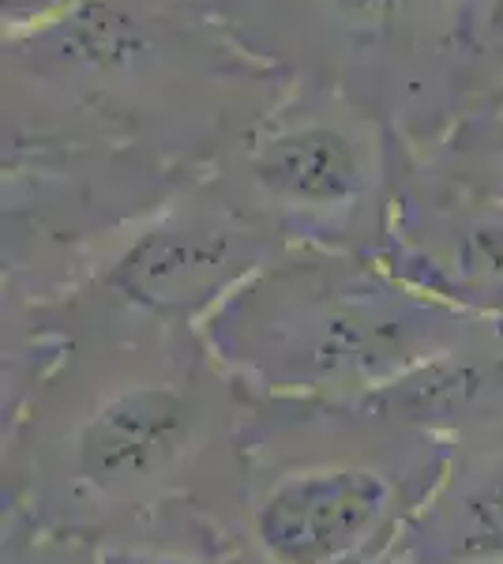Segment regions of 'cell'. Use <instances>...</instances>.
I'll list each match as a JSON object with an SVG mask.
<instances>
[{
	"instance_id": "7a4b0ae2",
	"label": "cell",
	"mask_w": 503,
	"mask_h": 564,
	"mask_svg": "<svg viewBox=\"0 0 503 564\" xmlns=\"http://www.w3.org/2000/svg\"><path fill=\"white\" fill-rule=\"evenodd\" d=\"M451 441L376 403L249 399L226 505L233 564H387Z\"/></svg>"
},
{
	"instance_id": "30bf717a",
	"label": "cell",
	"mask_w": 503,
	"mask_h": 564,
	"mask_svg": "<svg viewBox=\"0 0 503 564\" xmlns=\"http://www.w3.org/2000/svg\"><path fill=\"white\" fill-rule=\"evenodd\" d=\"M500 151H503V135H500Z\"/></svg>"
},
{
	"instance_id": "52a82bcc",
	"label": "cell",
	"mask_w": 503,
	"mask_h": 564,
	"mask_svg": "<svg viewBox=\"0 0 503 564\" xmlns=\"http://www.w3.org/2000/svg\"><path fill=\"white\" fill-rule=\"evenodd\" d=\"M391 275L470 321H503V218H466L417 234L391 260Z\"/></svg>"
},
{
	"instance_id": "ba28073f",
	"label": "cell",
	"mask_w": 503,
	"mask_h": 564,
	"mask_svg": "<svg viewBox=\"0 0 503 564\" xmlns=\"http://www.w3.org/2000/svg\"><path fill=\"white\" fill-rule=\"evenodd\" d=\"M255 185L286 212L335 215L361 204L372 188L369 162L346 132L308 124L274 135L252 159Z\"/></svg>"
},
{
	"instance_id": "9c48e42d",
	"label": "cell",
	"mask_w": 503,
	"mask_h": 564,
	"mask_svg": "<svg viewBox=\"0 0 503 564\" xmlns=\"http://www.w3.org/2000/svg\"><path fill=\"white\" fill-rule=\"evenodd\" d=\"M218 531V527H199L188 542H173L162 539V534H147V531H132V534H117V539H106L98 545H90V564H233L218 553V542L199 550L204 534Z\"/></svg>"
},
{
	"instance_id": "6da1fadb",
	"label": "cell",
	"mask_w": 503,
	"mask_h": 564,
	"mask_svg": "<svg viewBox=\"0 0 503 564\" xmlns=\"http://www.w3.org/2000/svg\"><path fill=\"white\" fill-rule=\"evenodd\" d=\"M244 395L199 332L170 327L154 350L53 354L15 414V508L42 534L98 545L140 531L233 467Z\"/></svg>"
},
{
	"instance_id": "8992f818",
	"label": "cell",
	"mask_w": 503,
	"mask_h": 564,
	"mask_svg": "<svg viewBox=\"0 0 503 564\" xmlns=\"http://www.w3.org/2000/svg\"><path fill=\"white\" fill-rule=\"evenodd\" d=\"M376 403L451 444L503 433V321H481L451 358L436 361Z\"/></svg>"
},
{
	"instance_id": "277c9868",
	"label": "cell",
	"mask_w": 503,
	"mask_h": 564,
	"mask_svg": "<svg viewBox=\"0 0 503 564\" xmlns=\"http://www.w3.org/2000/svg\"><path fill=\"white\" fill-rule=\"evenodd\" d=\"M260 268V249L241 230L210 218L166 223L143 234L113 271L106 286L124 313L143 316L154 327L199 332Z\"/></svg>"
},
{
	"instance_id": "5b68a950",
	"label": "cell",
	"mask_w": 503,
	"mask_h": 564,
	"mask_svg": "<svg viewBox=\"0 0 503 564\" xmlns=\"http://www.w3.org/2000/svg\"><path fill=\"white\" fill-rule=\"evenodd\" d=\"M387 564H503V433L451 444Z\"/></svg>"
},
{
	"instance_id": "3957f363",
	"label": "cell",
	"mask_w": 503,
	"mask_h": 564,
	"mask_svg": "<svg viewBox=\"0 0 503 564\" xmlns=\"http://www.w3.org/2000/svg\"><path fill=\"white\" fill-rule=\"evenodd\" d=\"M481 321L391 279H252L199 327V339L249 399L369 403L478 332Z\"/></svg>"
}]
</instances>
